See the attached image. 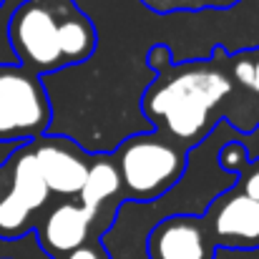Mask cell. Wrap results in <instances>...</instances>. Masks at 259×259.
<instances>
[{
  "mask_svg": "<svg viewBox=\"0 0 259 259\" xmlns=\"http://www.w3.org/2000/svg\"><path fill=\"white\" fill-rule=\"evenodd\" d=\"M252 166H254V164H252ZM242 191H244L247 196H252V199H257L259 201V164L244 176V181H242Z\"/></svg>",
  "mask_w": 259,
  "mask_h": 259,
  "instance_id": "cell-14",
  "label": "cell"
},
{
  "mask_svg": "<svg viewBox=\"0 0 259 259\" xmlns=\"http://www.w3.org/2000/svg\"><path fill=\"white\" fill-rule=\"evenodd\" d=\"M254 93H259V58L254 61V86H252Z\"/></svg>",
  "mask_w": 259,
  "mask_h": 259,
  "instance_id": "cell-16",
  "label": "cell"
},
{
  "mask_svg": "<svg viewBox=\"0 0 259 259\" xmlns=\"http://www.w3.org/2000/svg\"><path fill=\"white\" fill-rule=\"evenodd\" d=\"M48 199L51 191L40 176L30 144H18L0 164V239L28 234Z\"/></svg>",
  "mask_w": 259,
  "mask_h": 259,
  "instance_id": "cell-4",
  "label": "cell"
},
{
  "mask_svg": "<svg viewBox=\"0 0 259 259\" xmlns=\"http://www.w3.org/2000/svg\"><path fill=\"white\" fill-rule=\"evenodd\" d=\"M154 13H196V10H229L242 0H141Z\"/></svg>",
  "mask_w": 259,
  "mask_h": 259,
  "instance_id": "cell-11",
  "label": "cell"
},
{
  "mask_svg": "<svg viewBox=\"0 0 259 259\" xmlns=\"http://www.w3.org/2000/svg\"><path fill=\"white\" fill-rule=\"evenodd\" d=\"M8 43L15 63L40 78L91 58L98 35L76 0H23L8 18Z\"/></svg>",
  "mask_w": 259,
  "mask_h": 259,
  "instance_id": "cell-1",
  "label": "cell"
},
{
  "mask_svg": "<svg viewBox=\"0 0 259 259\" xmlns=\"http://www.w3.org/2000/svg\"><path fill=\"white\" fill-rule=\"evenodd\" d=\"M51 103L38 76L18 63H0V141L30 144L46 136Z\"/></svg>",
  "mask_w": 259,
  "mask_h": 259,
  "instance_id": "cell-5",
  "label": "cell"
},
{
  "mask_svg": "<svg viewBox=\"0 0 259 259\" xmlns=\"http://www.w3.org/2000/svg\"><path fill=\"white\" fill-rule=\"evenodd\" d=\"M35 164L51 194L58 196H78L88 174V161L81 149L63 136H40L30 141Z\"/></svg>",
  "mask_w": 259,
  "mask_h": 259,
  "instance_id": "cell-7",
  "label": "cell"
},
{
  "mask_svg": "<svg viewBox=\"0 0 259 259\" xmlns=\"http://www.w3.org/2000/svg\"><path fill=\"white\" fill-rule=\"evenodd\" d=\"M234 93L232 78L214 61L171 63L144 93L141 108L149 121L161 123L179 146H199L211 131V113Z\"/></svg>",
  "mask_w": 259,
  "mask_h": 259,
  "instance_id": "cell-2",
  "label": "cell"
},
{
  "mask_svg": "<svg viewBox=\"0 0 259 259\" xmlns=\"http://www.w3.org/2000/svg\"><path fill=\"white\" fill-rule=\"evenodd\" d=\"M234 81L242 88L252 91V86H254V58L239 56V58L234 61Z\"/></svg>",
  "mask_w": 259,
  "mask_h": 259,
  "instance_id": "cell-12",
  "label": "cell"
},
{
  "mask_svg": "<svg viewBox=\"0 0 259 259\" xmlns=\"http://www.w3.org/2000/svg\"><path fill=\"white\" fill-rule=\"evenodd\" d=\"M118 191H121V176H118V169H116V161L108 159V156H101V159H93L91 166H88L83 189L78 194V204L88 214L98 217L103 204L111 196H116Z\"/></svg>",
  "mask_w": 259,
  "mask_h": 259,
  "instance_id": "cell-10",
  "label": "cell"
},
{
  "mask_svg": "<svg viewBox=\"0 0 259 259\" xmlns=\"http://www.w3.org/2000/svg\"><path fill=\"white\" fill-rule=\"evenodd\" d=\"M93 222H96V217L88 214L78 201L56 204L40 224V232H38L40 244L51 254H66L68 257L71 252H76L78 247L86 244Z\"/></svg>",
  "mask_w": 259,
  "mask_h": 259,
  "instance_id": "cell-9",
  "label": "cell"
},
{
  "mask_svg": "<svg viewBox=\"0 0 259 259\" xmlns=\"http://www.w3.org/2000/svg\"><path fill=\"white\" fill-rule=\"evenodd\" d=\"M209 227L222 249L259 247V201L244 191H224L209 206Z\"/></svg>",
  "mask_w": 259,
  "mask_h": 259,
  "instance_id": "cell-6",
  "label": "cell"
},
{
  "mask_svg": "<svg viewBox=\"0 0 259 259\" xmlns=\"http://www.w3.org/2000/svg\"><path fill=\"white\" fill-rule=\"evenodd\" d=\"M189 151L159 134H139L121 144L116 169L121 189L128 191L131 201L146 204L164 196L184 176Z\"/></svg>",
  "mask_w": 259,
  "mask_h": 259,
  "instance_id": "cell-3",
  "label": "cell"
},
{
  "mask_svg": "<svg viewBox=\"0 0 259 259\" xmlns=\"http://www.w3.org/2000/svg\"><path fill=\"white\" fill-rule=\"evenodd\" d=\"M174 63L171 53H169V46H154L151 51H149V66L154 68V71H166L169 66Z\"/></svg>",
  "mask_w": 259,
  "mask_h": 259,
  "instance_id": "cell-13",
  "label": "cell"
},
{
  "mask_svg": "<svg viewBox=\"0 0 259 259\" xmlns=\"http://www.w3.org/2000/svg\"><path fill=\"white\" fill-rule=\"evenodd\" d=\"M66 259H103V257H101L93 247H86V244H83V247H78L76 252H71Z\"/></svg>",
  "mask_w": 259,
  "mask_h": 259,
  "instance_id": "cell-15",
  "label": "cell"
},
{
  "mask_svg": "<svg viewBox=\"0 0 259 259\" xmlns=\"http://www.w3.org/2000/svg\"><path fill=\"white\" fill-rule=\"evenodd\" d=\"M214 252L204 217L174 214L156 222L146 237L149 259H214Z\"/></svg>",
  "mask_w": 259,
  "mask_h": 259,
  "instance_id": "cell-8",
  "label": "cell"
},
{
  "mask_svg": "<svg viewBox=\"0 0 259 259\" xmlns=\"http://www.w3.org/2000/svg\"><path fill=\"white\" fill-rule=\"evenodd\" d=\"M3 3H5V0H0V5H3Z\"/></svg>",
  "mask_w": 259,
  "mask_h": 259,
  "instance_id": "cell-17",
  "label": "cell"
}]
</instances>
